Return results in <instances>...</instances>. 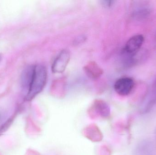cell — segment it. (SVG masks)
Segmentation results:
<instances>
[{"label":"cell","instance_id":"6da1fadb","mask_svg":"<svg viewBox=\"0 0 156 155\" xmlns=\"http://www.w3.org/2000/svg\"><path fill=\"white\" fill-rule=\"evenodd\" d=\"M47 80V71L44 66L35 65L34 75L29 90L26 95L25 100L31 101L40 93L45 86Z\"/></svg>","mask_w":156,"mask_h":155},{"label":"cell","instance_id":"7a4b0ae2","mask_svg":"<svg viewBox=\"0 0 156 155\" xmlns=\"http://www.w3.org/2000/svg\"><path fill=\"white\" fill-rule=\"evenodd\" d=\"M87 113L92 119H107L111 116V108L105 101L101 99H96L88 108Z\"/></svg>","mask_w":156,"mask_h":155},{"label":"cell","instance_id":"3957f363","mask_svg":"<svg viewBox=\"0 0 156 155\" xmlns=\"http://www.w3.org/2000/svg\"><path fill=\"white\" fill-rule=\"evenodd\" d=\"M144 38L142 35H136L128 40L122 50V54L135 55L139 52L144 43Z\"/></svg>","mask_w":156,"mask_h":155},{"label":"cell","instance_id":"277c9868","mask_svg":"<svg viewBox=\"0 0 156 155\" xmlns=\"http://www.w3.org/2000/svg\"><path fill=\"white\" fill-rule=\"evenodd\" d=\"M70 58V52L67 49L62 50L55 59L52 66L54 73H61L66 70Z\"/></svg>","mask_w":156,"mask_h":155},{"label":"cell","instance_id":"5b68a950","mask_svg":"<svg viewBox=\"0 0 156 155\" xmlns=\"http://www.w3.org/2000/svg\"><path fill=\"white\" fill-rule=\"evenodd\" d=\"M134 86V81L132 78L122 77L115 82L114 84L115 91L119 95L126 96L130 94Z\"/></svg>","mask_w":156,"mask_h":155},{"label":"cell","instance_id":"8992f818","mask_svg":"<svg viewBox=\"0 0 156 155\" xmlns=\"http://www.w3.org/2000/svg\"><path fill=\"white\" fill-rule=\"evenodd\" d=\"M82 134L84 137L94 143L101 142L103 138V135L101 129L95 124H91L82 130Z\"/></svg>","mask_w":156,"mask_h":155},{"label":"cell","instance_id":"52a82bcc","mask_svg":"<svg viewBox=\"0 0 156 155\" xmlns=\"http://www.w3.org/2000/svg\"><path fill=\"white\" fill-rule=\"evenodd\" d=\"M83 69L87 76L91 79H97L103 73V69L96 62L93 61L87 63Z\"/></svg>","mask_w":156,"mask_h":155},{"label":"cell","instance_id":"ba28073f","mask_svg":"<svg viewBox=\"0 0 156 155\" xmlns=\"http://www.w3.org/2000/svg\"><path fill=\"white\" fill-rule=\"evenodd\" d=\"M35 65H30L27 67L22 73L21 85L24 91L27 93L34 75Z\"/></svg>","mask_w":156,"mask_h":155},{"label":"cell","instance_id":"9c48e42d","mask_svg":"<svg viewBox=\"0 0 156 155\" xmlns=\"http://www.w3.org/2000/svg\"><path fill=\"white\" fill-rule=\"evenodd\" d=\"M59 80L58 81V84L57 81H56V83H54L53 86L52 85L51 92L52 95L55 96L56 97L61 98L64 96L65 89L64 82L63 81Z\"/></svg>","mask_w":156,"mask_h":155},{"label":"cell","instance_id":"30bf717a","mask_svg":"<svg viewBox=\"0 0 156 155\" xmlns=\"http://www.w3.org/2000/svg\"><path fill=\"white\" fill-rule=\"evenodd\" d=\"M150 10L147 7H143L136 11L135 17L137 20H143L147 18L150 15Z\"/></svg>","mask_w":156,"mask_h":155},{"label":"cell","instance_id":"8fae6325","mask_svg":"<svg viewBox=\"0 0 156 155\" xmlns=\"http://www.w3.org/2000/svg\"><path fill=\"white\" fill-rule=\"evenodd\" d=\"M149 143H144L139 147L138 150V155H152L151 146Z\"/></svg>","mask_w":156,"mask_h":155},{"label":"cell","instance_id":"7c38bea8","mask_svg":"<svg viewBox=\"0 0 156 155\" xmlns=\"http://www.w3.org/2000/svg\"><path fill=\"white\" fill-rule=\"evenodd\" d=\"M99 155H111V151L106 146H102L100 148Z\"/></svg>","mask_w":156,"mask_h":155},{"label":"cell","instance_id":"4fadbf2b","mask_svg":"<svg viewBox=\"0 0 156 155\" xmlns=\"http://www.w3.org/2000/svg\"><path fill=\"white\" fill-rule=\"evenodd\" d=\"M152 92H153V99L156 100V77L155 79L154 82L153 83Z\"/></svg>","mask_w":156,"mask_h":155},{"label":"cell","instance_id":"5bb4252c","mask_svg":"<svg viewBox=\"0 0 156 155\" xmlns=\"http://www.w3.org/2000/svg\"><path fill=\"white\" fill-rule=\"evenodd\" d=\"M102 4L104 6H106V7H110L112 6L113 3L114 2V1H101Z\"/></svg>","mask_w":156,"mask_h":155},{"label":"cell","instance_id":"9a60e30c","mask_svg":"<svg viewBox=\"0 0 156 155\" xmlns=\"http://www.w3.org/2000/svg\"><path fill=\"white\" fill-rule=\"evenodd\" d=\"M1 119H2V115H1V114H0V121H1Z\"/></svg>","mask_w":156,"mask_h":155},{"label":"cell","instance_id":"2e32d148","mask_svg":"<svg viewBox=\"0 0 156 155\" xmlns=\"http://www.w3.org/2000/svg\"><path fill=\"white\" fill-rule=\"evenodd\" d=\"M1 59H2V56H1V55H0V61H1Z\"/></svg>","mask_w":156,"mask_h":155},{"label":"cell","instance_id":"e0dca14e","mask_svg":"<svg viewBox=\"0 0 156 155\" xmlns=\"http://www.w3.org/2000/svg\"><path fill=\"white\" fill-rule=\"evenodd\" d=\"M155 41H156V40H155Z\"/></svg>","mask_w":156,"mask_h":155}]
</instances>
